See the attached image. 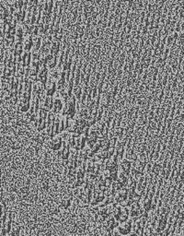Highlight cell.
I'll list each match as a JSON object with an SVG mask.
<instances>
[{"label":"cell","instance_id":"obj_1","mask_svg":"<svg viewBox=\"0 0 184 236\" xmlns=\"http://www.w3.org/2000/svg\"><path fill=\"white\" fill-rule=\"evenodd\" d=\"M53 100L52 96H48L46 94L41 96V102H40V108L44 110L46 112H50L52 109L53 106Z\"/></svg>","mask_w":184,"mask_h":236},{"label":"cell","instance_id":"obj_2","mask_svg":"<svg viewBox=\"0 0 184 236\" xmlns=\"http://www.w3.org/2000/svg\"><path fill=\"white\" fill-rule=\"evenodd\" d=\"M48 74H49V68L47 64H41L39 67V73H38V80L45 84L48 79Z\"/></svg>","mask_w":184,"mask_h":236},{"label":"cell","instance_id":"obj_3","mask_svg":"<svg viewBox=\"0 0 184 236\" xmlns=\"http://www.w3.org/2000/svg\"><path fill=\"white\" fill-rule=\"evenodd\" d=\"M63 144L64 140L62 139V137L60 136H55L51 138L49 146L52 151H59L63 147Z\"/></svg>","mask_w":184,"mask_h":236},{"label":"cell","instance_id":"obj_4","mask_svg":"<svg viewBox=\"0 0 184 236\" xmlns=\"http://www.w3.org/2000/svg\"><path fill=\"white\" fill-rule=\"evenodd\" d=\"M132 167H133L132 162L126 158H123L120 162V164H119V170H120V171L127 174H131Z\"/></svg>","mask_w":184,"mask_h":236},{"label":"cell","instance_id":"obj_5","mask_svg":"<svg viewBox=\"0 0 184 236\" xmlns=\"http://www.w3.org/2000/svg\"><path fill=\"white\" fill-rule=\"evenodd\" d=\"M70 151H71V148L67 145L66 141H64L62 148L59 151H57V157L62 160H68L70 158Z\"/></svg>","mask_w":184,"mask_h":236},{"label":"cell","instance_id":"obj_6","mask_svg":"<svg viewBox=\"0 0 184 236\" xmlns=\"http://www.w3.org/2000/svg\"><path fill=\"white\" fill-rule=\"evenodd\" d=\"M57 90V86L55 80L49 79L45 84H44V92L48 96H52L55 93Z\"/></svg>","mask_w":184,"mask_h":236},{"label":"cell","instance_id":"obj_7","mask_svg":"<svg viewBox=\"0 0 184 236\" xmlns=\"http://www.w3.org/2000/svg\"><path fill=\"white\" fill-rule=\"evenodd\" d=\"M30 108V102L22 98H19L18 102L17 103V109L20 113H27Z\"/></svg>","mask_w":184,"mask_h":236},{"label":"cell","instance_id":"obj_8","mask_svg":"<svg viewBox=\"0 0 184 236\" xmlns=\"http://www.w3.org/2000/svg\"><path fill=\"white\" fill-rule=\"evenodd\" d=\"M64 103H66V101H64V99H62L61 97L55 98V101H53V106H52V112H53L55 114H57L58 113H60L61 111H63Z\"/></svg>","mask_w":184,"mask_h":236},{"label":"cell","instance_id":"obj_9","mask_svg":"<svg viewBox=\"0 0 184 236\" xmlns=\"http://www.w3.org/2000/svg\"><path fill=\"white\" fill-rule=\"evenodd\" d=\"M44 91V84L42 82L37 80L32 84V93L36 95H42V92Z\"/></svg>","mask_w":184,"mask_h":236},{"label":"cell","instance_id":"obj_10","mask_svg":"<svg viewBox=\"0 0 184 236\" xmlns=\"http://www.w3.org/2000/svg\"><path fill=\"white\" fill-rule=\"evenodd\" d=\"M34 125L36 127V129L41 132L42 130H44L45 128H47V122H46V119H43V118H41V117H37L36 120L34 122Z\"/></svg>","mask_w":184,"mask_h":236},{"label":"cell","instance_id":"obj_11","mask_svg":"<svg viewBox=\"0 0 184 236\" xmlns=\"http://www.w3.org/2000/svg\"><path fill=\"white\" fill-rule=\"evenodd\" d=\"M22 45H23V49L24 51H28L30 52L31 48L33 47V45H32V36L30 34H26L24 36V40L22 42Z\"/></svg>","mask_w":184,"mask_h":236},{"label":"cell","instance_id":"obj_12","mask_svg":"<svg viewBox=\"0 0 184 236\" xmlns=\"http://www.w3.org/2000/svg\"><path fill=\"white\" fill-rule=\"evenodd\" d=\"M52 56L53 55L50 52V50L46 52H42L41 53V56H40V61L41 64H47L48 61L52 58Z\"/></svg>","mask_w":184,"mask_h":236},{"label":"cell","instance_id":"obj_13","mask_svg":"<svg viewBox=\"0 0 184 236\" xmlns=\"http://www.w3.org/2000/svg\"><path fill=\"white\" fill-rule=\"evenodd\" d=\"M50 52L53 56H57V53L61 51V42H52L50 45Z\"/></svg>","mask_w":184,"mask_h":236},{"label":"cell","instance_id":"obj_14","mask_svg":"<svg viewBox=\"0 0 184 236\" xmlns=\"http://www.w3.org/2000/svg\"><path fill=\"white\" fill-rule=\"evenodd\" d=\"M53 8H55V2L52 0H47V1L43 2V10L49 13H52Z\"/></svg>","mask_w":184,"mask_h":236},{"label":"cell","instance_id":"obj_15","mask_svg":"<svg viewBox=\"0 0 184 236\" xmlns=\"http://www.w3.org/2000/svg\"><path fill=\"white\" fill-rule=\"evenodd\" d=\"M119 160H121L125 157V148H122V147H115V154H114Z\"/></svg>","mask_w":184,"mask_h":236},{"label":"cell","instance_id":"obj_16","mask_svg":"<svg viewBox=\"0 0 184 236\" xmlns=\"http://www.w3.org/2000/svg\"><path fill=\"white\" fill-rule=\"evenodd\" d=\"M41 35H35L32 36V45H33V49H38L40 50L41 45Z\"/></svg>","mask_w":184,"mask_h":236},{"label":"cell","instance_id":"obj_17","mask_svg":"<svg viewBox=\"0 0 184 236\" xmlns=\"http://www.w3.org/2000/svg\"><path fill=\"white\" fill-rule=\"evenodd\" d=\"M83 93V89L81 87V85H78V86H74L73 89V95L75 96V98L78 99V101L80 99V97L82 96Z\"/></svg>","mask_w":184,"mask_h":236},{"label":"cell","instance_id":"obj_18","mask_svg":"<svg viewBox=\"0 0 184 236\" xmlns=\"http://www.w3.org/2000/svg\"><path fill=\"white\" fill-rule=\"evenodd\" d=\"M56 118H57L56 114H55L53 112L50 111V112L48 113V115H47V118H46L47 126H48V125H52L53 123H55V120H56Z\"/></svg>","mask_w":184,"mask_h":236},{"label":"cell","instance_id":"obj_19","mask_svg":"<svg viewBox=\"0 0 184 236\" xmlns=\"http://www.w3.org/2000/svg\"><path fill=\"white\" fill-rule=\"evenodd\" d=\"M47 66L49 68H55V67L58 66V59L56 56H53L52 59H50L47 63Z\"/></svg>","mask_w":184,"mask_h":236},{"label":"cell","instance_id":"obj_20","mask_svg":"<svg viewBox=\"0 0 184 236\" xmlns=\"http://www.w3.org/2000/svg\"><path fill=\"white\" fill-rule=\"evenodd\" d=\"M98 122L97 121V118L95 116H92V115H89L88 117L86 118V125L89 127H92L93 125H95V124Z\"/></svg>","mask_w":184,"mask_h":236},{"label":"cell","instance_id":"obj_21","mask_svg":"<svg viewBox=\"0 0 184 236\" xmlns=\"http://www.w3.org/2000/svg\"><path fill=\"white\" fill-rule=\"evenodd\" d=\"M12 5L15 7V9H19L24 7V1H22V0H16L12 3Z\"/></svg>","mask_w":184,"mask_h":236},{"label":"cell","instance_id":"obj_22","mask_svg":"<svg viewBox=\"0 0 184 236\" xmlns=\"http://www.w3.org/2000/svg\"><path fill=\"white\" fill-rule=\"evenodd\" d=\"M181 31H184V19L181 20Z\"/></svg>","mask_w":184,"mask_h":236}]
</instances>
